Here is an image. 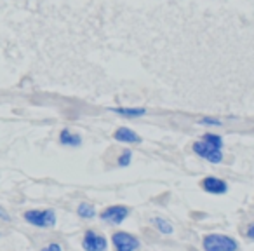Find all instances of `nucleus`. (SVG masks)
Segmentation results:
<instances>
[{
    "instance_id": "7ed1b4c3",
    "label": "nucleus",
    "mask_w": 254,
    "mask_h": 251,
    "mask_svg": "<svg viewBox=\"0 0 254 251\" xmlns=\"http://www.w3.org/2000/svg\"><path fill=\"white\" fill-rule=\"evenodd\" d=\"M112 244L117 251H136L141 248V243L136 236L126 232V230H119L112 236Z\"/></svg>"
},
{
    "instance_id": "a211bd4d",
    "label": "nucleus",
    "mask_w": 254,
    "mask_h": 251,
    "mask_svg": "<svg viewBox=\"0 0 254 251\" xmlns=\"http://www.w3.org/2000/svg\"><path fill=\"white\" fill-rule=\"evenodd\" d=\"M47 250H49V251H60L61 250V244L53 243V244H49V246H47Z\"/></svg>"
},
{
    "instance_id": "f03ea898",
    "label": "nucleus",
    "mask_w": 254,
    "mask_h": 251,
    "mask_svg": "<svg viewBox=\"0 0 254 251\" xmlns=\"http://www.w3.org/2000/svg\"><path fill=\"white\" fill-rule=\"evenodd\" d=\"M23 218L30 225L39 227V229H53L58 220L54 209H30V211H25Z\"/></svg>"
},
{
    "instance_id": "f257e3e1",
    "label": "nucleus",
    "mask_w": 254,
    "mask_h": 251,
    "mask_svg": "<svg viewBox=\"0 0 254 251\" xmlns=\"http://www.w3.org/2000/svg\"><path fill=\"white\" fill-rule=\"evenodd\" d=\"M202 248L205 251H237L240 244L237 239L225 234H207L202 239Z\"/></svg>"
},
{
    "instance_id": "0eeeda50",
    "label": "nucleus",
    "mask_w": 254,
    "mask_h": 251,
    "mask_svg": "<svg viewBox=\"0 0 254 251\" xmlns=\"http://www.w3.org/2000/svg\"><path fill=\"white\" fill-rule=\"evenodd\" d=\"M200 187L204 192L211 195H225L228 192V183H226L223 178L218 176H205L204 180L200 181Z\"/></svg>"
},
{
    "instance_id": "f8f14e48",
    "label": "nucleus",
    "mask_w": 254,
    "mask_h": 251,
    "mask_svg": "<svg viewBox=\"0 0 254 251\" xmlns=\"http://www.w3.org/2000/svg\"><path fill=\"white\" fill-rule=\"evenodd\" d=\"M152 223H153V227H155L159 232H162V234H173V225H171V222L169 220H166V218H162V216H157V218H152Z\"/></svg>"
},
{
    "instance_id": "20e7f679",
    "label": "nucleus",
    "mask_w": 254,
    "mask_h": 251,
    "mask_svg": "<svg viewBox=\"0 0 254 251\" xmlns=\"http://www.w3.org/2000/svg\"><path fill=\"white\" fill-rule=\"evenodd\" d=\"M191 150H193L200 159L207 161V163H211V164H219L223 161L221 149H216V147L209 145V143L204 142V140L195 142L193 145H191Z\"/></svg>"
},
{
    "instance_id": "423d86ee",
    "label": "nucleus",
    "mask_w": 254,
    "mask_h": 251,
    "mask_svg": "<svg viewBox=\"0 0 254 251\" xmlns=\"http://www.w3.org/2000/svg\"><path fill=\"white\" fill-rule=\"evenodd\" d=\"M82 248L85 251H105L108 250V241H106V237L103 234H98L94 230H87L84 234Z\"/></svg>"
},
{
    "instance_id": "2eb2a0df",
    "label": "nucleus",
    "mask_w": 254,
    "mask_h": 251,
    "mask_svg": "<svg viewBox=\"0 0 254 251\" xmlns=\"http://www.w3.org/2000/svg\"><path fill=\"white\" fill-rule=\"evenodd\" d=\"M200 124H204V126H221V120L216 119V117H202L200 119Z\"/></svg>"
},
{
    "instance_id": "9b49d317",
    "label": "nucleus",
    "mask_w": 254,
    "mask_h": 251,
    "mask_svg": "<svg viewBox=\"0 0 254 251\" xmlns=\"http://www.w3.org/2000/svg\"><path fill=\"white\" fill-rule=\"evenodd\" d=\"M77 215L84 220H92L98 215V211H96V208L91 202H80V204L77 206Z\"/></svg>"
},
{
    "instance_id": "4468645a",
    "label": "nucleus",
    "mask_w": 254,
    "mask_h": 251,
    "mask_svg": "<svg viewBox=\"0 0 254 251\" xmlns=\"http://www.w3.org/2000/svg\"><path fill=\"white\" fill-rule=\"evenodd\" d=\"M131 163H132V152L129 149L124 150V152L119 156V159H117V166L119 167H127Z\"/></svg>"
},
{
    "instance_id": "9d476101",
    "label": "nucleus",
    "mask_w": 254,
    "mask_h": 251,
    "mask_svg": "<svg viewBox=\"0 0 254 251\" xmlns=\"http://www.w3.org/2000/svg\"><path fill=\"white\" fill-rule=\"evenodd\" d=\"M113 113H117V115L120 117H127V119H136V117H143L146 113V108H138V106H134V108H126V106H117V108H110Z\"/></svg>"
},
{
    "instance_id": "ddd939ff",
    "label": "nucleus",
    "mask_w": 254,
    "mask_h": 251,
    "mask_svg": "<svg viewBox=\"0 0 254 251\" xmlns=\"http://www.w3.org/2000/svg\"><path fill=\"white\" fill-rule=\"evenodd\" d=\"M202 140L204 142H207L209 145H212V147H216V149H223V138L219 135H216V133H205L204 136H202Z\"/></svg>"
},
{
    "instance_id": "39448f33",
    "label": "nucleus",
    "mask_w": 254,
    "mask_h": 251,
    "mask_svg": "<svg viewBox=\"0 0 254 251\" xmlns=\"http://www.w3.org/2000/svg\"><path fill=\"white\" fill-rule=\"evenodd\" d=\"M129 215H131V209L127 208V206L115 204V206H108L106 209H103V211L99 213V218L105 223H110V225H120Z\"/></svg>"
},
{
    "instance_id": "6e6552de",
    "label": "nucleus",
    "mask_w": 254,
    "mask_h": 251,
    "mask_svg": "<svg viewBox=\"0 0 254 251\" xmlns=\"http://www.w3.org/2000/svg\"><path fill=\"white\" fill-rule=\"evenodd\" d=\"M113 138L115 142L124 143V145H139L141 143V136L136 131H132L131 128H119L115 133H113Z\"/></svg>"
},
{
    "instance_id": "1a4fd4ad",
    "label": "nucleus",
    "mask_w": 254,
    "mask_h": 251,
    "mask_svg": "<svg viewBox=\"0 0 254 251\" xmlns=\"http://www.w3.org/2000/svg\"><path fill=\"white\" fill-rule=\"evenodd\" d=\"M60 143L63 147H71V149H77V147L82 145V136L77 135V133H71L70 129H61L60 133Z\"/></svg>"
},
{
    "instance_id": "f3484780",
    "label": "nucleus",
    "mask_w": 254,
    "mask_h": 251,
    "mask_svg": "<svg viewBox=\"0 0 254 251\" xmlns=\"http://www.w3.org/2000/svg\"><path fill=\"white\" fill-rule=\"evenodd\" d=\"M244 234H246L247 239H253V241H254V223H251V225L247 227L246 232H244Z\"/></svg>"
},
{
    "instance_id": "dca6fc26",
    "label": "nucleus",
    "mask_w": 254,
    "mask_h": 251,
    "mask_svg": "<svg viewBox=\"0 0 254 251\" xmlns=\"http://www.w3.org/2000/svg\"><path fill=\"white\" fill-rule=\"evenodd\" d=\"M0 220H4V222H11V215H9L7 209L2 208V206H0Z\"/></svg>"
}]
</instances>
